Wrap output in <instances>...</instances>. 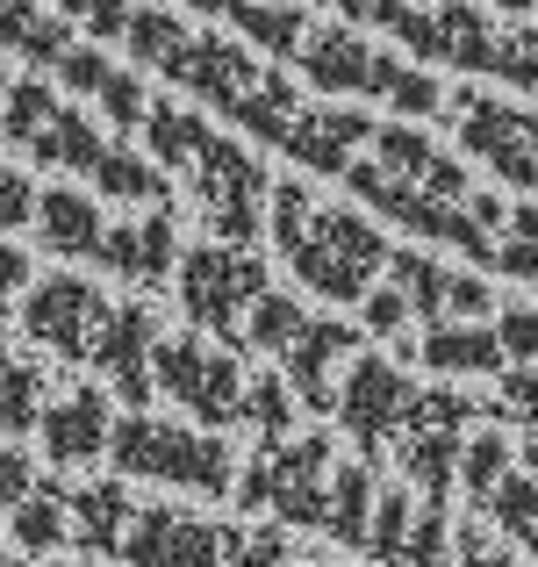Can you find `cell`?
<instances>
[{"instance_id":"cell-31","label":"cell","mask_w":538,"mask_h":567,"mask_svg":"<svg viewBox=\"0 0 538 567\" xmlns=\"http://www.w3.org/2000/svg\"><path fill=\"white\" fill-rule=\"evenodd\" d=\"M237 431H251V445H280V439H294V431H302V402H294V388L280 381V367H251Z\"/></svg>"},{"instance_id":"cell-28","label":"cell","mask_w":538,"mask_h":567,"mask_svg":"<svg viewBox=\"0 0 538 567\" xmlns=\"http://www.w3.org/2000/svg\"><path fill=\"white\" fill-rule=\"evenodd\" d=\"M309 0H245V8L230 14V29L251 43L259 58H273V65H294V51H302V37H309Z\"/></svg>"},{"instance_id":"cell-27","label":"cell","mask_w":538,"mask_h":567,"mask_svg":"<svg viewBox=\"0 0 538 567\" xmlns=\"http://www.w3.org/2000/svg\"><path fill=\"white\" fill-rule=\"evenodd\" d=\"M373 503H381V474H373V460H338V482H331V517H323V539H331V546H345V554H366Z\"/></svg>"},{"instance_id":"cell-35","label":"cell","mask_w":538,"mask_h":567,"mask_svg":"<svg viewBox=\"0 0 538 567\" xmlns=\"http://www.w3.org/2000/svg\"><path fill=\"white\" fill-rule=\"evenodd\" d=\"M51 14L65 29H80L86 43H123L137 22V0H51Z\"/></svg>"},{"instance_id":"cell-9","label":"cell","mask_w":538,"mask_h":567,"mask_svg":"<svg viewBox=\"0 0 538 567\" xmlns=\"http://www.w3.org/2000/svg\"><path fill=\"white\" fill-rule=\"evenodd\" d=\"M331 482H338V445L331 431H294L280 445H251V460L237 467V511L266 517L280 532H323L331 517Z\"/></svg>"},{"instance_id":"cell-7","label":"cell","mask_w":538,"mask_h":567,"mask_svg":"<svg viewBox=\"0 0 538 567\" xmlns=\"http://www.w3.org/2000/svg\"><path fill=\"white\" fill-rule=\"evenodd\" d=\"M288 72H302L323 101H345V109L352 101H373V109H387L395 123H438L445 101H453V86L431 65H410L395 43L366 37L359 22H331V14L309 22V37H302V51H294Z\"/></svg>"},{"instance_id":"cell-24","label":"cell","mask_w":538,"mask_h":567,"mask_svg":"<svg viewBox=\"0 0 538 567\" xmlns=\"http://www.w3.org/2000/svg\"><path fill=\"white\" fill-rule=\"evenodd\" d=\"M101 237H108V208H101V194L58 181V187H37V245L51 251V259H65L72 274H94L101 259Z\"/></svg>"},{"instance_id":"cell-18","label":"cell","mask_w":538,"mask_h":567,"mask_svg":"<svg viewBox=\"0 0 538 567\" xmlns=\"http://www.w3.org/2000/svg\"><path fill=\"white\" fill-rule=\"evenodd\" d=\"M387 280L410 295L416 331H424V323H488V317H496V288H488L482 274H459V266L431 259L424 245H395Z\"/></svg>"},{"instance_id":"cell-19","label":"cell","mask_w":538,"mask_h":567,"mask_svg":"<svg viewBox=\"0 0 538 567\" xmlns=\"http://www.w3.org/2000/svg\"><path fill=\"white\" fill-rule=\"evenodd\" d=\"M453 525L459 517L445 511V503H424L416 488H381L373 532H366V560L373 567H445Z\"/></svg>"},{"instance_id":"cell-39","label":"cell","mask_w":538,"mask_h":567,"mask_svg":"<svg viewBox=\"0 0 538 567\" xmlns=\"http://www.w3.org/2000/svg\"><path fill=\"white\" fill-rule=\"evenodd\" d=\"M488 416H503V424H525V431H538V360L510 367V374L496 381V402H488Z\"/></svg>"},{"instance_id":"cell-10","label":"cell","mask_w":538,"mask_h":567,"mask_svg":"<svg viewBox=\"0 0 538 567\" xmlns=\"http://www.w3.org/2000/svg\"><path fill=\"white\" fill-rule=\"evenodd\" d=\"M266 288H273L266 259L251 245H230V237H194L173 274V302L187 317V331L216 338L230 352H245V323L266 302Z\"/></svg>"},{"instance_id":"cell-15","label":"cell","mask_w":538,"mask_h":567,"mask_svg":"<svg viewBox=\"0 0 538 567\" xmlns=\"http://www.w3.org/2000/svg\"><path fill=\"white\" fill-rule=\"evenodd\" d=\"M108 309H115V295L94 288L86 274H43L37 288L22 295L14 317H22L29 346H43L51 360H65V367H86V360H94L101 323H108Z\"/></svg>"},{"instance_id":"cell-33","label":"cell","mask_w":538,"mask_h":567,"mask_svg":"<svg viewBox=\"0 0 538 567\" xmlns=\"http://www.w3.org/2000/svg\"><path fill=\"white\" fill-rule=\"evenodd\" d=\"M510 474H517V445L503 439L496 424H482L467 445H459V496H467L474 511H482V503L496 496V488L510 482Z\"/></svg>"},{"instance_id":"cell-13","label":"cell","mask_w":538,"mask_h":567,"mask_svg":"<svg viewBox=\"0 0 538 567\" xmlns=\"http://www.w3.org/2000/svg\"><path fill=\"white\" fill-rule=\"evenodd\" d=\"M245 381H251L245 352L216 346V338H201V331H173V338H158V352H152V388L201 431H230L237 424Z\"/></svg>"},{"instance_id":"cell-36","label":"cell","mask_w":538,"mask_h":567,"mask_svg":"<svg viewBox=\"0 0 538 567\" xmlns=\"http://www.w3.org/2000/svg\"><path fill=\"white\" fill-rule=\"evenodd\" d=\"M230 567H309L294 554V532L280 525H237L230 532Z\"/></svg>"},{"instance_id":"cell-40","label":"cell","mask_w":538,"mask_h":567,"mask_svg":"<svg viewBox=\"0 0 538 567\" xmlns=\"http://www.w3.org/2000/svg\"><path fill=\"white\" fill-rule=\"evenodd\" d=\"M496 338H503L510 367L538 360V302H496Z\"/></svg>"},{"instance_id":"cell-17","label":"cell","mask_w":538,"mask_h":567,"mask_svg":"<svg viewBox=\"0 0 538 567\" xmlns=\"http://www.w3.org/2000/svg\"><path fill=\"white\" fill-rule=\"evenodd\" d=\"M359 346H366V331L345 317H331V309H317V317L294 331V346L280 352V381L294 388V402H302V416H331L338 410V381H345V367L359 360Z\"/></svg>"},{"instance_id":"cell-41","label":"cell","mask_w":538,"mask_h":567,"mask_svg":"<svg viewBox=\"0 0 538 567\" xmlns=\"http://www.w3.org/2000/svg\"><path fill=\"white\" fill-rule=\"evenodd\" d=\"M37 488H43L37 460H29L14 439H0V511H22V503L37 496Z\"/></svg>"},{"instance_id":"cell-45","label":"cell","mask_w":538,"mask_h":567,"mask_svg":"<svg viewBox=\"0 0 538 567\" xmlns=\"http://www.w3.org/2000/svg\"><path fill=\"white\" fill-rule=\"evenodd\" d=\"M331 22H366V0H317Z\"/></svg>"},{"instance_id":"cell-50","label":"cell","mask_w":538,"mask_h":567,"mask_svg":"<svg viewBox=\"0 0 538 567\" xmlns=\"http://www.w3.org/2000/svg\"><path fill=\"white\" fill-rule=\"evenodd\" d=\"M309 567H352V560H309Z\"/></svg>"},{"instance_id":"cell-44","label":"cell","mask_w":538,"mask_h":567,"mask_svg":"<svg viewBox=\"0 0 538 567\" xmlns=\"http://www.w3.org/2000/svg\"><path fill=\"white\" fill-rule=\"evenodd\" d=\"M158 8H173V14H194V22H230L245 0H158Z\"/></svg>"},{"instance_id":"cell-23","label":"cell","mask_w":538,"mask_h":567,"mask_svg":"<svg viewBox=\"0 0 538 567\" xmlns=\"http://www.w3.org/2000/svg\"><path fill=\"white\" fill-rule=\"evenodd\" d=\"M51 80H65L80 101H94V109L108 115V130H115V137H137V130H144V115H152L144 72H130V65H115V58H101L94 43H72V51L51 65Z\"/></svg>"},{"instance_id":"cell-29","label":"cell","mask_w":538,"mask_h":567,"mask_svg":"<svg viewBox=\"0 0 538 567\" xmlns=\"http://www.w3.org/2000/svg\"><path fill=\"white\" fill-rule=\"evenodd\" d=\"M8 539L22 560H58L72 546V503H65V482H43L22 511H8Z\"/></svg>"},{"instance_id":"cell-48","label":"cell","mask_w":538,"mask_h":567,"mask_svg":"<svg viewBox=\"0 0 538 567\" xmlns=\"http://www.w3.org/2000/svg\"><path fill=\"white\" fill-rule=\"evenodd\" d=\"M510 546H525V560L538 567V517H531V525H525V532H517V539H510Z\"/></svg>"},{"instance_id":"cell-26","label":"cell","mask_w":538,"mask_h":567,"mask_svg":"<svg viewBox=\"0 0 538 567\" xmlns=\"http://www.w3.org/2000/svg\"><path fill=\"white\" fill-rule=\"evenodd\" d=\"M65 503H72V546L94 560H115L130 539V517H137V496H130L123 474H80L65 482Z\"/></svg>"},{"instance_id":"cell-46","label":"cell","mask_w":538,"mask_h":567,"mask_svg":"<svg viewBox=\"0 0 538 567\" xmlns=\"http://www.w3.org/2000/svg\"><path fill=\"white\" fill-rule=\"evenodd\" d=\"M538 0H488V14H503V22H517V14H531Z\"/></svg>"},{"instance_id":"cell-11","label":"cell","mask_w":538,"mask_h":567,"mask_svg":"<svg viewBox=\"0 0 538 567\" xmlns=\"http://www.w3.org/2000/svg\"><path fill=\"white\" fill-rule=\"evenodd\" d=\"M445 123L467 166H482L496 187H510L517 202H538V109L510 94H482V86H453Z\"/></svg>"},{"instance_id":"cell-14","label":"cell","mask_w":538,"mask_h":567,"mask_svg":"<svg viewBox=\"0 0 538 567\" xmlns=\"http://www.w3.org/2000/svg\"><path fill=\"white\" fill-rule=\"evenodd\" d=\"M416 381L410 367L395 360V352H359V360L345 367V381H338V431L359 445V460H373L381 467L387 453H395L402 424H410V402H416Z\"/></svg>"},{"instance_id":"cell-38","label":"cell","mask_w":538,"mask_h":567,"mask_svg":"<svg viewBox=\"0 0 538 567\" xmlns=\"http://www.w3.org/2000/svg\"><path fill=\"white\" fill-rule=\"evenodd\" d=\"M445 567H525V560H517V546L503 539V532H488L482 517H459V525H453V554H445Z\"/></svg>"},{"instance_id":"cell-32","label":"cell","mask_w":538,"mask_h":567,"mask_svg":"<svg viewBox=\"0 0 538 567\" xmlns=\"http://www.w3.org/2000/svg\"><path fill=\"white\" fill-rule=\"evenodd\" d=\"M317 317V302L309 295H294V288H266V302L251 309V323H245V352H259V360H280V352L294 346V331Z\"/></svg>"},{"instance_id":"cell-30","label":"cell","mask_w":538,"mask_h":567,"mask_svg":"<svg viewBox=\"0 0 538 567\" xmlns=\"http://www.w3.org/2000/svg\"><path fill=\"white\" fill-rule=\"evenodd\" d=\"M72 43H80V37H72L43 0H0V51H14V58H29V65L51 72Z\"/></svg>"},{"instance_id":"cell-4","label":"cell","mask_w":538,"mask_h":567,"mask_svg":"<svg viewBox=\"0 0 538 567\" xmlns=\"http://www.w3.org/2000/svg\"><path fill=\"white\" fill-rule=\"evenodd\" d=\"M144 158L173 181V194L201 216L208 237H230V245H251L266 230V202H273V173L259 166L245 137L216 123V115H194L187 101H152L144 115Z\"/></svg>"},{"instance_id":"cell-47","label":"cell","mask_w":538,"mask_h":567,"mask_svg":"<svg viewBox=\"0 0 538 567\" xmlns=\"http://www.w3.org/2000/svg\"><path fill=\"white\" fill-rule=\"evenodd\" d=\"M517 467H525V474H531V482H538V431H531V439H525V445H517Z\"/></svg>"},{"instance_id":"cell-1","label":"cell","mask_w":538,"mask_h":567,"mask_svg":"<svg viewBox=\"0 0 538 567\" xmlns=\"http://www.w3.org/2000/svg\"><path fill=\"white\" fill-rule=\"evenodd\" d=\"M345 187L359 194L373 223H395V230L445 245L459 259H474L488 274L496 266V237L510 223V202L467 173V158H453L445 144L424 137V123H395V115H373L359 158L345 166Z\"/></svg>"},{"instance_id":"cell-34","label":"cell","mask_w":538,"mask_h":567,"mask_svg":"<svg viewBox=\"0 0 538 567\" xmlns=\"http://www.w3.org/2000/svg\"><path fill=\"white\" fill-rule=\"evenodd\" d=\"M496 280H531L538 288V202H510V223L496 237Z\"/></svg>"},{"instance_id":"cell-2","label":"cell","mask_w":538,"mask_h":567,"mask_svg":"<svg viewBox=\"0 0 538 567\" xmlns=\"http://www.w3.org/2000/svg\"><path fill=\"white\" fill-rule=\"evenodd\" d=\"M123 51L137 58V72H158L187 109L216 115V123L245 130L266 152H288L294 123L309 115V94L288 80V65L259 58L245 37H223V29H194L173 8H137Z\"/></svg>"},{"instance_id":"cell-22","label":"cell","mask_w":538,"mask_h":567,"mask_svg":"<svg viewBox=\"0 0 538 567\" xmlns=\"http://www.w3.org/2000/svg\"><path fill=\"white\" fill-rule=\"evenodd\" d=\"M115 395L108 388H65V395H51L43 402V416H37V445H43V460H51L58 474H86V467H101L108 460V439H115Z\"/></svg>"},{"instance_id":"cell-37","label":"cell","mask_w":538,"mask_h":567,"mask_svg":"<svg viewBox=\"0 0 538 567\" xmlns=\"http://www.w3.org/2000/svg\"><path fill=\"white\" fill-rule=\"evenodd\" d=\"M359 331L366 338H381V346H402V338L416 331V309H410V295L395 288V280H381V288L359 302Z\"/></svg>"},{"instance_id":"cell-12","label":"cell","mask_w":538,"mask_h":567,"mask_svg":"<svg viewBox=\"0 0 538 567\" xmlns=\"http://www.w3.org/2000/svg\"><path fill=\"white\" fill-rule=\"evenodd\" d=\"M482 416H488V402H482V395H467L459 381H431V388H416L410 424H402L395 453H387V460L402 467V488H416L424 503L459 496V445L482 431Z\"/></svg>"},{"instance_id":"cell-49","label":"cell","mask_w":538,"mask_h":567,"mask_svg":"<svg viewBox=\"0 0 538 567\" xmlns=\"http://www.w3.org/2000/svg\"><path fill=\"white\" fill-rule=\"evenodd\" d=\"M0 567H65V560H22V554H8Z\"/></svg>"},{"instance_id":"cell-43","label":"cell","mask_w":538,"mask_h":567,"mask_svg":"<svg viewBox=\"0 0 538 567\" xmlns=\"http://www.w3.org/2000/svg\"><path fill=\"white\" fill-rule=\"evenodd\" d=\"M29 288H37V280H29V251L14 245V237H0V323L22 309V295H29Z\"/></svg>"},{"instance_id":"cell-51","label":"cell","mask_w":538,"mask_h":567,"mask_svg":"<svg viewBox=\"0 0 538 567\" xmlns=\"http://www.w3.org/2000/svg\"><path fill=\"white\" fill-rule=\"evenodd\" d=\"M0 101H8V72H0Z\"/></svg>"},{"instance_id":"cell-6","label":"cell","mask_w":538,"mask_h":567,"mask_svg":"<svg viewBox=\"0 0 538 567\" xmlns=\"http://www.w3.org/2000/svg\"><path fill=\"white\" fill-rule=\"evenodd\" d=\"M359 29L395 43L410 65L474 72V80L538 101V22H503L482 0H366Z\"/></svg>"},{"instance_id":"cell-16","label":"cell","mask_w":538,"mask_h":567,"mask_svg":"<svg viewBox=\"0 0 538 567\" xmlns=\"http://www.w3.org/2000/svg\"><path fill=\"white\" fill-rule=\"evenodd\" d=\"M230 532L194 503H137L115 567H230Z\"/></svg>"},{"instance_id":"cell-8","label":"cell","mask_w":538,"mask_h":567,"mask_svg":"<svg viewBox=\"0 0 538 567\" xmlns=\"http://www.w3.org/2000/svg\"><path fill=\"white\" fill-rule=\"evenodd\" d=\"M108 467L123 482H158V488H179V496L223 503L237 496L245 460H237V445L223 431H201L187 416H158V410H123L108 439Z\"/></svg>"},{"instance_id":"cell-5","label":"cell","mask_w":538,"mask_h":567,"mask_svg":"<svg viewBox=\"0 0 538 567\" xmlns=\"http://www.w3.org/2000/svg\"><path fill=\"white\" fill-rule=\"evenodd\" d=\"M266 237H273L280 266L294 274V288H309L317 309H359L373 288L387 280V230L352 202H331L309 181H273V202H266Z\"/></svg>"},{"instance_id":"cell-3","label":"cell","mask_w":538,"mask_h":567,"mask_svg":"<svg viewBox=\"0 0 538 567\" xmlns=\"http://www.w3.org/2000/svg\"><path fill=\"white\" fill-rule=\"evenodd\" d=\"M0 137L43 173H65L72 187L101 194V202H123L130 216L137 208H173L179 194L173 181L137 152L130 137H115L108 123L65 101L51 80H8V101H0Z\"/></svg>"},{"instance_id":"cell-21","label":"cell","mask_w":538,"mask_h":567,"mask_svg":"<svg viewBox=\"0 0 538 567\" xmlns=\"http://www.w3.org/2000/svg\"><path fill=\"white\" fill-rule=\"evenodd\" d=\"M179 251H187V237H179L173 208H137V216H108L94 274H108V280H123V288L144 295V288H166L179 274Z\"/></svg>"},{"instance_id":"cell-42","label":"cell","mask_w":538,"mask_h":567,"mask_svg":"<svg viewBox=\"0 0 538 567\" xmlns=\"http://www.w3.org/2000/svg\"><path fill=\"white\" fill-rule=\"evenodd\" d=\"M22 223H37V181L0 158V230H22Z\"/></svg>"},{"instance_id":"cell-20","label":"cell","mask_w":538,"mask_h":567,"mask_svg":"<svg viewBox=\"0 0 538 567\" xmlns=\"http://www.w3.org/2000/svg\"><path fill=\"white\" fill-rule=\"evenodd\" d=\"M158 317H152V302L144 295H115V309H108V323H101V338H94V374L101 388H108L115 402H130V410H152V352H158Z\"/></svg>"},{"instance_id":"cell-25","label":"cell","mask_w":538,"mask_h":567,"mask_svg":"<svg viewBox=\"0 0 538 567\" xmlns=\"http://www.w3.org/2000/svg\"><path fill=\"white\" fill-rule=\"evenodd\" d=\"M410 360L438 381H503L510 360H503V338H496V317L488 323H424L410 346Z\"/></svg>"}]
</instances>
